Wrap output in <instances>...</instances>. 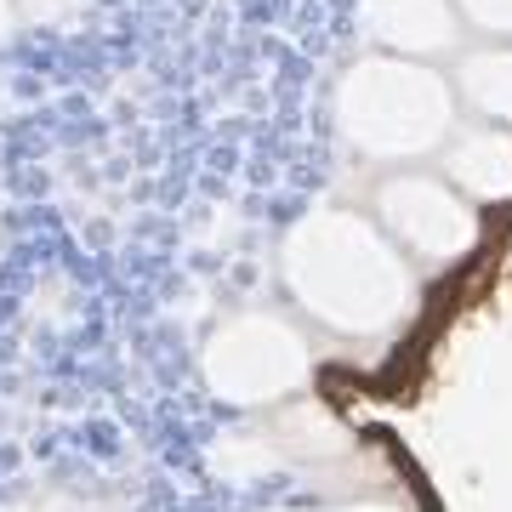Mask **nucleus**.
I'll list each match as a JSON object with an SVG mask.
<instances>
[{
	"mask_svg": "<svg viewBox=\"0 0 512 512\" xmlns=\"http://www.w3.org/2000/svg\"><path fill=\"white\" fill-rule=\"evenodd\" d=\"M325 512H404V507H387V501H348V507H325Z\"/></svg>",
	"mask_w": 512,
	"mask_h": 512,
	"instance_id": "9",
	"label": "nucleus"
},
{
	"mask_svg": "<svg viewBox=\"0 0 512 512\" xmlns=\"http://www.w3.org/2000/svg\"><path fill=\"white\" fill-rule=\"evenodd\" d=\"M382 228L421 262H456L478 245V217L467 194L444 177H393L382 188Z\"/></svg>",
	"mask_w": 512,
	"mask_h": 512,
	"instance_id": "4",
	"label": "nucleus"
},
{
	"mask_svg": "<svg viewBox=\"0 0 512 512\" xmlns=\"http://www.w3.org/2000/svg\"><path fill=\"white\" fill-rule=\"evenodd\" d=\"M444 165L467 200H512V131H461Z\"/></svg>",
	"mask_w": 512,
	"mask_h": 512,
	"instance_id": "6",
	"label": "nucleus"
},
{
	"mask_svg": "<svg viewBox=\"0 0 512 512\" xmlns=\"http://www.w3.org/2000/svg\"><path fill=\"white\" fill-rule=\"evenodd\" d=\"M285 285L342 336H387L416 308V279L393 239L353 211H319L285 239Z\"/></svg>",
	"mask_w": 512,
	"mask_h": 512,
	"instance_id": "1",
	"label": "nucleus"
},
{
	"mask_svg": "<svg viewBox=\"0 0 512 512\" xmlns=\"http://www.w3.org/2000/svg\"><path fill=\"white\" fill-rule=\"evenodd\" d=\"M456 6L478 23V29H490V35H512V0H456Z\"/></svg>",
	"mask_w": 512,
	"mask_h": 512,
	"instance_id": "8",
	"label": "nucleus"
},
{
	"mask_svg": "<svg viewBox=\"0 0 512 512\" xmlns=\"http://www.w3.org/2000/svg\"><path fill=\"white\" fill-rule=\"evenodd\" d=\"M365 35L399 57L456 46V0H365Z\"/></svg>",
	"mask_w": 512,
	"mask_h": 512,
	"instance_id": "5",
	"label": "nucleus"
},
{
	"mask_svg": "<svg viewBox=\"0 0 512 512\" xmlns=\"http://www.w3.org/2000/svg\"><path fill=\"white\" fill-rule=\"evenodd\" d=\"M348 143L370 160H416L450 137L456 103L433 69L410 57H365L353 63L336 97Z\"/></svg>",
	"mask_w": 512,
	"mask_h": 512,
	"instance_id": "2",
	"label": "nucleus"
},
{
	"mask_svg": "<svg viewBox=\"0 0 512 512\" xmlns=\"http://www.w3.org/2000/svg\"><path fill=\"white\" fill-rule=\"evenodd\" d=\"M6 29H12V6L0 0V40H6Z\"/></svg>",
	"mask_w": 512,
	"mask_h": 512,
	"instance_id": "10",
	"label": "nucleus"
},
{
	"mask_svg": "<svg viewBox=\"0 0 512 512\" xmlns=\"http://www.w3.org/2000/svg\"><path fill=\"white\" fill-rule=\"evenodd\" d=\"M456 86L467 92V103H473L478 114L512 126V46H490V52L461 57Z\"/></svg>",
	"mask_w": 512,
	"mask_h": 512,
	"instance_id": "7",
	"label": "nucleus"
},
{
	"mask_svg": "<svg viewBox=\"0 0 512 512\" xmlns=\"http://www.w3.org/2000/svg\"><path fill=\"white\" fill-rule=\"evenodd\" d=\"M205 387L222 404L256 410V404H279L285 393L313 376V348L308 336L279 319V313H239L205 342Z\"/></svg>",
	"mask_w": 512,
	"mask_h": 512,
	"instance_id": "3",
	"label": "nucleus"
}]
</instances>
